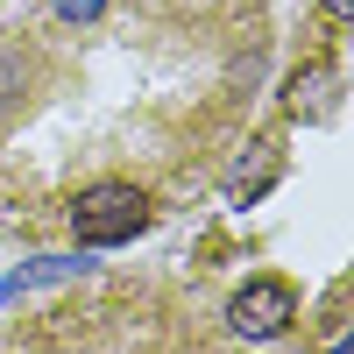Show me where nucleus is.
Here are the masks:
<instances>
[{
    "instance_id": "obj_2",
    "label": "nucleus",
    "mask_w": 354,
    "mask_h": 354,
    "mask_svg": "<svg viewBox=\"0 0 354 354\" xmlns=\"http://www.w3.org/2000/svg\"><path fill=\"white\" fill-rule=\"evenodd\" d=\"M290 319H298V290L283 277H248L227 298V326L241 340H277V333H290Z\"/></svg>"
},
{
    "instance_id": "obj_8",
    "label": "nucleus",
    "mask_w": 354,
    "mask_h": 354,
    "mask_svg": "<svg viewBox=\"0 0 354 354\" xmlns=\"http://www.w3.org/2000/svg\"><path fill=\"white\" fill-rule=\"evenodd\" d=\"M319 8H326V21H340V28L354 21V0H319Z\"/></svg>"
},
{
    "instance_id": "obj_6",
    "label": "nucleus",
    "mask_w": 354,
    "mask_h": 354,
    "mask_svg": "<svg viewBox=\"0 0 354 354\" xmlns=\"http://www.w3.org/2000/svg\"><path fill=\"white\" fill-rule=\"evenodd\" d=\"M21 85H28V71H21V57H8V50H0V113H8V106L21 100Z\"/></svg>"
},
{
    "instance_id": "obj_3",
    "label": "nucleus",
    "mask_w": 354,
    "mask_h": 354,
    "mask_svg": "<svg viewBox=\"0 0 354 354\" xmlns=\"http://www.w3.org/2000/svg\"><path fill=\"white\" fill-rule=\"evenodd\" d=\"M270 185H277V156H270V142H248V156H234L227 177H220L227 205H248V198H262Z\"/></svg>"
},
{
    "instance_id": "obj_4",
    "label": "nucleus",
    "mask_w": 354,
    "mask_h": 354,
    "mask_svg": "<svg viewBox=\"0 0 354 354\" xmlns=\"http://www.w3.org/2000/svg\"><path fill=\"white\" fill-rule=\"evenodd\" d=\"M333 93H340V78H333L326 64L290 71V113H298V121H326V113H333Z\"/></svg>"
},
{
    "instance_id": "obj_5",
    "label": "nucleus",
    "mask_w": 354,
    "mask_h": 354,
    "mask_svg": "<svg viewBox=\"0 0 354 354\" xmlns=\"http://www.w3.org/2000/svg\"><path fill=\"white\" fill-rule=\"evenodd\" d=\"M78 270H85V262H71V255H43L36 270H21L8 290H21V283H57V277H78Z\"/></svg>"
},
{
    "instance_id": "obj_1",
    "label": "nucleus",
    "mask_w": 354,
    "mask_h": 354,
    "mask_svg": "<svg viewBox=\"0 0 354 354\" xmlns=\"http://www.w3.org/2000/svg\"><path fill=\"white\" fill-rule=\"evenodd\" d=\"M142 227H149V198H142L135 185H85L71 198V234L85 248H121Z\"/></svg>"
},
{
    "instance_id": "obj_7",
    "label": "nucleus",
    "mask_w": 354,
    "mask_h": 354,
    "mask_svg": "<svg viewBox=\"0 0 354 354\" xmlns=\"http://www.w3.org/2000/svg\"><path fill=\"white\" fill-rule=\"evenodd\" d=\"M106 8V0H57V15H64V21H93Z\"/></svg>"
}]
</instances>
